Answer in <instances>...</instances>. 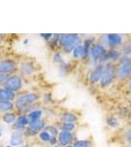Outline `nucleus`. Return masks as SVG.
Wrapping results in <instances>:
<instances>
[{"label":"nucleus","instance_id":"1","mask_svg":"<svg viewBox=\"0 0 131 147\" xmlns=\"http://www.w3.org/2000/svg\"><path fill=\"white\" fill-rule=\"evenodd\" d=\"M40 98H42V96L38 92L35 91L20 92L19 94H17L15 101H14L15 111L18 114L27 115L31 111L42 108L40 106Z\"/></svg>","mask_w":131,"mask_h":147},{"label":"nucleus","instance_id":"2","mask_svg":"<svg viewBox=\"0 0 131 147\" xmlns=\"http://www.w3.org/2000/svg\"><path fill=\"white\" fill-rule=\"evenodd\" d=\"M83 38L78 34H61L59 39V49L64 54H71L72 51L80 45Z\"/></svg>","mask_w":131,"mask_h":147},{"label":"nucleus","instance_id":"3","mask_svg":"<svg viewBox=\"0 0 131 147\" xmlns=\"http://www.w3.org/2000/svg\"><path fill=\"white\" fill-rule=\"evenodd\" d=\"M131 78V58L122 56L116 64V79L126 80Z\"/></svg>","mask_w":131,"mask_h":147},{"label":"nucleus","instance_id":"4","mask_svg":"<svg viewBox=\"0 0 131 147\" xmlns=\"http://www.w3.org/2000/svg\"><path fill=\"white\" fill-rule=\"evenodd\" d=\"M116 79V65L113 63H108L104 65V73L99 85L101 88H106L111 86L113 80Z\"/></svg>","mask_w":131,"mask_h":147},{"label":"nucleus","instance_id":"5","mask_svg":"<svg viewBox=\"0 0 131 147\" xmlns=\"http://www.w3.org/2000/svg\"><path fill=\"white\" fill-rule=\"evenodd\" d=\"M24 85H25V79L17 73L9 76V78L7 79L5 84H3V87L12 92H14V93L19 94L20 92H22Z\"/></svg>","mask_w":131,"mask_h":147},{"label":"nucleus","instance_id":"6","mask_svg":"<svg viewBox=\"0 0 131 147\" xmlns=\"http://www.w3.org/2000/svg\"><path fill=\"white\" fill-rule=\"evenodd\" d=\"M38 71V65L33 60H22L18 63V74L24 79L33 77Z\"/></svg>","mask_w":131,"mask_h":147},{"label":"nucleus","instance_id":"7","mask_svg":"<svg viewBox=\"0 0 131 147\" xmlns=\"http://www.w3.org/2000/svg\"><path fill=\"white\" fill-rule=\"evenodd\" d=\"M46 125H47L46 121L44 119L37 121V122H34V123H31V124L28 125L27 129H26L25 132H24L26 138H33V137L38 136L40 132L44 129Z\"/></svg>","mask_w":131,"mask_h":147},{"label":"nucleus","instance_id":"8","mask_svg":"<svg viewBox=\"0 0 131 147\" xmlns=\"http://www.w3.org/2000/svg\"><path fill=\"white\" fill-rule=\"evenodd\" d=\"M0 73L13 75L18 73V63L13 59H0Z\"/></svg>","mask_w":131,"mask_h":147},{"label":"nucleus","instance_id":"9","mask_svg":"<svg viewBox=\"0 0 131 147\" xmlns=\"http://www.w3.org/2000/svg\"><path fill=\"white\" fill-rule=\"evenodd\" d=\"M79 116L72 111H62L57 115V122L66 123V124L77 125L79 123Z\"/></svg>","mask_w":131,"mask_h":147},{"label":"nucleus","instance_id":"10","mask_svg":"<svg viewBox=\"0 0 131 147\" xmlns=\"http://www.w3.org/2000/svg\"><path fill=\"white\" fill-rule=\"evenodd\" d=\"M77 139L76 132H68V131H60L57 136L58 145L61 147H66L68 145H72Z\"/></svg>","mask_w":131,"mask_h":147},{"label":"nucleus","instance_id":"11","mask_svg":"<svg viewBox=\"0 0 131 147\" xmlns=\"http://www.w3.org/2000/svg\"><path fill=\"white\" fill-rule=\"evenodd\" d=\"M29 125H30V122H29L28 116L25 114H18L16 123L13 125H11L12 131H18L24 134Z\"/></svg>","mask_w":131,"mask_h":147},{"label":"nucleus","instance_id":"12","mask_svg":"<svg viewBox=\"0 0 131 147\" xmlns=\"http://www.w3.org/2000/svg\"><path fill=\"white\" fill-rule=\"evenodd\" d=\"M108 49H118L123 46V35L119 34H106Z\"/></svg>","mask_w":131,"mask_h":147},{"label":"nucleus","instance_id":"13","mask_svg":"<svg viewBox=\"0 0 131 147\" xmlns=\"http://www.w3.org/2000/svg\"><path fill=\"white\" fill-rule=\"evenodd\" d=\"M104 65L103 64H98L94 69H92L89 74V82L91 85L99 84L100 80L102 79V76L104 73Z\"/></svg>","mask_w":131,"mask_h":147},{"label":"nucleus","instance_id":"14","mask_svg":"<svg viewBox=\"0 0 131 147\" xmlns=\"http://www.w3.org/2000/svg\"><path fill=\"white\" fill-rule=\"evenodd\" d=\"M26 136L23 132L12 131L9 139V144L12 147H21L26 143Z\"/></svg>","mask_w":131,"mask_h":147},{"label":"nucleus","instance_id":"15","mask_svg":"<svg viewBox=\"0 0 131 147\" xmlns=\"http://www.w3.org/2000/svg\"><path fill=\"white\" fill-rule=\"evenodd\" d=\"M17 117L18 113L16 111H12V112H8L1 115V121L3 122V124L7 125H13L16 123Z\"/></svg>","mask_w":131,"mask_h":147},{"label":"nucleus","instance_id":"16","mask_svg":"<svg viewBox=\"0 0 131 147\" xmlns=\"http://www.w3.org/2000/svg\"><path fill=\"white\" fill-rule=\"evenodd\" d=\"M16 96H17L16 93H14V92L4 88L3 86H0V101L14 102L16 99Z\"/></svg>","mask_w":131,"mask_h":147},{"label":"nucleus","instance_id":"17","mask_svg":"<svg viewBox=\"0 0 131 147\" xmlns=\"http://www.w3.org/2000/svg\"><path fill=\"white\" fill-rule=\"evenodd\" d=\"M72 69H73V65L72 62L70 61H66L63 64L58 66V75L59 77L64 78V77H67V76L72 72Z\"/></svg>","mask_w":131,"mask_h":147},{"label":"nucleus","instance_id":"18","mask_svg":"<svg viewBox=\"0 0 131 147\" xmlns=\"http://www.w3.org/2000/svg\"><path fill=\"white\" fill-rule=\"evenodd\" d=\"M44 115V111L42 108H39V109H35L34 111H31L30 113L27 114L28 116V119H29V122L31 123H34V122H37V121H40L42 119Z\"/></svg>","mask_w":131,"mask_h":147},{"label":"nucleus","instance_id":"19","mask_svg":"<svg viewBox=\"0 0 131 147\" xmlns=\"http://www.w3.org/2000/svg\"><path fill=\"white\" fill-rule=\"evenodd\" d=\"M60 35L61 34H53L52 38L46 43L47 48H48L52 53L57 50H60V49H59V39H60Z\"/></svg>","mask_w":131,"mask_h":147},{"label":"nucleus","instance_id":"20","mask_svg":"<svg viewBox=\"0 0 131 147\" xmlns=\"http://www.w3.org/2000/svg\"><path fill=\"white\" fill-rule=\"evenodd\" d=\"M15 111V104L10 101H0V115Z\"/></svg>","mask_w":131,"mask_h":147},{"label":"nucleus","instance_id":"21","mask_svg":"<svg viewBox=\"0 0 131 147\" xmlns=\"http://www.w3.org/2000/svg\"><path fill=\"white\" fill-rule=\"evenodd\" d=\"M51 60L54 64H57V65H61L64 62H66L65 60V54L63 53L61 50H57L55 52H53L51 55Z\"/></svg>","mask_w":131,"mask_h":147},{"label":"nucleus","instance_id":"22","mask_svg":"<svg viewBox=\"0 0 131 147\" xmlns=\"http://www.w3.org/2000/svg\"><path fill=\"white\" fill-rule=\"evenodd\" d=\"M56 127L60 131H68V132H75L77 125L74 124H66V123H59L56 122Z\"/></svg>","mask_w":131,"mask_h":147},{"label":"nucleus","instance_id":"23","mask_svg":"<svg viewBox=\"0 0 131 147\" xmlns=\"http://www.w3.org/2000/svg\"><path fill=\"white\" fill-rule=\"evenodd\" d=\"M106 124L108 125V127H111V129H117L119 127L120 123L119 120L116 116L114 115H108L106 118Z\"/></svg>","mask_w":131,"mask_h":147},{"label":"nucleus","instance_id":"24","mask_svg":"<svg viewBox=\"0 0 131 147\" xmlns=\"http://www.w3.org/2000/svg\"><path fill=\"white\" fill-rule=\"evenodd\" d=\"M54 136H52L50 134H48V132L46 131V130H42V131L39 134V136H38V138H39V140L40 142H42V143L46 144V145H49V143H50L51 139L53 138Z\"/></svg>","mask_w":131,"mask_h":147},{"label":"nucleus","instance_id":"25","mask_svg":"<svg viewBox=\"0 0 131 147\" xmlns=\"http://www.w3.org/2000/svg\"><path fill=\"white\" fill-rule=\"evenodd\" d=\"M73 145L75 147H93V142L90 138H77Z\"/></svg>","mask_w":131,"mask_h":147},{"label":"nucleus","instance_id":"26","mask_svg":"<svg viewBox=\"0 0 131 147\" xmlns=\"http://www.w3.org/2000/svg\"><path fill=\"white\" fill-rule=\"evenodd\" d=\"M72 55V58L74 60H77V61H82V58H83V44L81 43L80 45H78L74 50L72 51L71 53Z\"/></svg>","mask_w":131,"mask_h":147},{"label":"nucleus","instance_id":"27","mask_svg":"<svg viewBox=\"0 0 131 147\" xmlns=\"http://www.w3.org/2000/svg\"><path fill=\"white\" fill-rule=\"evenodd\" d=\"M44 130H46L48 134H50L52 136L54 137H57L60 132V130L58 129V127H56V125L54 124H47L44 127Z\"/></svg>","mask_w":131,"mask_h":147},{"label":"nucleus","instance_id":"28","mask_svg":"<svg viewBox=\"0 0 131 147\" xmlns=\"http://www.w3.org/2000/svg\"><path fill=\"white\" fill-rule=\"evenodd\" d=\"M121 53H122V56L131 58V38L123 44L122 49H121Z\"/></svg>","mask_w":131,"mask_h":147},{"label":"nucleus","instance_id":"29","mask_svg":"<svg viewBox=\"0 0 131 147\" xmlns=\"http://www.w3.org/2000/svg\"><path fill=\"white\" fill-rule=\"evenodd\" d=\"M40 100H42V103L44 104V105H50V104L53 103L54 99H53V97H52V94L50 92H46V93L42 96Z\"/></svg>","mask_w":131,"mask_h":147},{"label":"nucleus","instance_id":"30","mask_svg":"<svg viewBox=\"0 0 131 147\" xmlns=\"http://www.w3.org/2000/svg\"><path fill=\"white\" fill-rule=\"evenodd\" d=\"M123 138H124V140L128 144L131 145V127H128V129H126L124 130V132H123Z\"/></svg>","mask_w":131,"mask_h":147},{"label":"nucleus","instance_id":"31","mask_svg":"<svg viewBox=\"0 0 131 147\" xmlns=\"http://www.w3.org/2000/svg\"><path fill=\"white\" fill-rule=\"evenodd\" d=\"M9 76H11V75H7V74L0 73V86H3V84H5V82L9 78Z\"/></svg>","mask_w":131,"mask_h":147},{"label":"nucleus","instance_id":"32","mask_svg":"<svg viewBox=\"0 0 131 147\" xmlns=\"http://www.w3.org/2000/svg\"><path fill=\"white\" fill-rule=\"evenodd\" d=\"M40 36L42 37V38L47 43V42H48L49 40L52 38V36H53V34H40Z\"/></svg>","mask_w":131,"mask_h":147},{"label":"nucleus","instance_id":"33","mask_svg":"<svg viewBox=\"0 0 131 147\" xmlns=\"http://www.w3.org/2000/svg\"><path fill=\"white\" fill-rule=\"evenodd\" d=\"M118 116L120 118H125L128 116V110L126 108H121L119 111H118Z\"/></svg>","mask_w":131,"mask_h":147},{"label":"nucleus","instance_id":"34","mask_svg":"<svg viewBox=\"0 0 131 147\" xmlns=\"http://www.w3.org/2000/svg\"><path fill=\"white\" fill-rule=\"evenodd\" d=\"M4 42H5V35L0 34V47L4 45Z\"/></svg>","mask_w":131,"mask_h":147},{"label":"nucleus","instance_id":"35","mask_svg":"<svg viewBox=\"0 0 131 147\" xmlns=\"http://www.w3.org/2000/svg\"><path fill=\"white\" fill-rule=\"evenodd\" d=\"M3 134H4V127H3V125H2L1 123H0V137L3 136Z\"/></svg>","mask_w":131,"mask_h":147},{"label":"nucleus","instance_id":"36","mask_svg":"<svg viewBox=\"0 0 131 147\" xmlns=\"http://www.w3.org/2000/svg\"><path fill=\"white\" fill-rule=\"evenodd\" d=\"M127 87H128V90H129L131 92V80H129V82H128V84H127Z\"/></svg>","mask_w":131,"mask_h":147},{"label":"nucleus","instance_id":"37","mask_svg":"<svg viewBox=\"0 0 131 147\" xmlns=\"http://www.w3.org/2000/svg\"><path fill=\"white\" fill-rule=\"evenodd\" d=\"M21 147H31V145H30V144H29V143H27V142H26V143L24 144L23 146H21Z\"/></svg>","mask_w":131,"mask_h":147},{"label":"nucleus","instance_id":"38","mask_svg":"<svg viewBox=\"0 0 131 147\" xmlns=\"http://www.w3.org/2000/svg\"><path fill=\"white\" fill-rule=\"evenodd\" d=\"M28 42H29V39H25V40H24V44H25V45H27Z\"/></svg>","mask_w":131,"mask_h":147},{"label":"nucleus","instance_id":"39","mask_svg":"<svg viewBox=\"0 0 131 147\" xmlns=\"http://www.w3.org/2000/svg\"><path fill=\"white\" fill-rule=\"evenodd\" d=\"M66 147H75L74 145H73V144H72V145H68V146H66Z\"/></svg>","mask_w":131,"mask_h":147},{"label":"nucleus","instance_id":"40","mask_svg":"<svg viewBox=\"0 0 131 147\" xmlns=\"http://www.w3.org/2000/svg\"><path fill=\"white\" fill-rule=\"evenodd\" d=\"M5 147H12V146H11V145H10V144H8V145H6V146H5Z\"/></svg>","mask_w":131,"mask_h":147},{"label":"nucleus","instance_id":"41","mask_svg":"<svg viewBox=\"0 0 131 147\" xmlns=\"http://www.w3.org/2000/svg\"><path fill=\"white\" fill-rule=\"evenodd\" d=\"M46 147H51V146H48V145H46Z\"/></svg>","mask_w":131,"mask_h":147},{"label":"nucleus","instance_id":"42","mask_svg":"<svg viewBox=\"0 0 131 147\" xmlns=\"http://www.w3.org/2000/svg\"><path fill=\"white\" fill-rule=\"evenodd\" d=\"M0 147H4V146H2V145H0Z\"/></svg>","mask_w":131,"mask_h":147}]
</instances>
